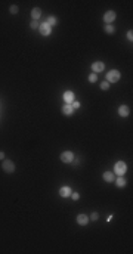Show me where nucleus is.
Returning a JSON list of instances; mask_svg holds the SVG:
<instances>
[{"instance_id":"obj_26","label":"nucleus","mask_w":133,"mask_h":254,"mask_svg":"<svg viewBox=\"0 0 133 254\" xmlns=\"http://www.w3.org/2000/svg\"><path fill=\"white\" fill-rule=\"evenodd\" d=\"M5 158V152H0V160H3Z\"/></svg>"},{"instance_id":"obj_7","label":"nucleus","mask_w":133,"mask_h":254,"mask_svg":"<svg viewBox=\"0 0 133 254\" xmlns=\"http://www.w3.org/2000/svg\"><path fill=\"white\" fill-rule=\"evenodd\" d=\"M62 98H64L65 104H73V102L76 101V95H74V92H71V90H66Z\"/></svg>"},{"instance_id":"obj_15","label":"nucleus","mask_w":133,"mask_h":254,"mask_svg":"<svg viewBox=\"0 0 133 254\" xmlns=\"http://www.w3.org/2000/svg\"><path fill=\"white\" fill-rule=\"evenodd\" d=\"M126 183H127V180H126L123 176H118V177L116 179V185L118 186V188H124V186H126Z\"/></svg>"},{"instance_id":"obj_21","label":"nucleus","mask_w":133,"mask_h":254,"mask_svg":"<svg viewBox=\"0 0 133 254\" xmlns=\"http://www.w3.org/2000/svg\"><path fill=\"white\" fill-rule=\"evenodd\" d=\"M39 21H31V24H30V28H33V30H36V28H39Z\"/></svg>"},{"instance_id":"obj_22","label":"nucleus","mask_w":133,"mask_h":254,"mask_svg":"<svg viewBox=\"0 0 133 254\" xmlns=\"http://www.w3.org/2000/svg\"><path fill=\"white\" fill-rule=\"evenodd\" d=\"M79 198H80V194H79V192H73V194H71V200L73 201H77Z\"/></svg>"},{"instance_id":"obj_19","label":"nucleus","mask_w":133,"mask_h":254,"mask_svg":"<svg viewBox=\"0 0 133 254\" xmlns=\"http://www.w3.org/2000/svg\"><path fill=\"white\" fill-rule=\"evenodd\" d=\"M96 80H98V77H96V74L95 73L89 75V81H90V83H96Z\"/></svg>"},{"instance_id":"obj_13","label":"nucleus","mask_w":133,"mask_h":254,"mask_svg":"<svg viewBox=\"0 0 133 254\" xmlns=\"http://www.w3.org/2000/svg\"><path fill=\"white\" fill-rule=\"evenodd\" d=\"M40 17H42V9H40V8L31 9V18H33V21H39Z\"/></svg>"},{"instance_id":"obj_2","label":"nucleus","mask_w":133,"mask_h":254,"mask_svg":"<svg viewBox=\"0 0 133 254\" xmlns=\"http://www.w3.org/2000/svg\"><path fill=\"white\" fill-rule=\"evenodd\" d=\"M121 78V74H120V71H117V70H111V71H108L107 73V81L108 83H117L118 80Z\"/></svg>"},{"instance_id":"obj_10","label":"nucleus","mask_w":133,"mask_h":254,"mask_svg":"<svg viewBox=\"0 0 133 254\" xmlns=\"http://www.w3.org/2000/svg\"><path fill=\"white\" fill-rule=\"evenodd\" d=\"M129 114H130V109H129L127 105L118 107V115H120V117H129Z\"/></svg>"},{"instance_id":"obj_12","label":"nucleus","mask_w":133,"mask_h":254,"mask_svg":"<svg viewBox=\"0 0 133 254\" xmlns=\"http://www.w3.org/2000/svg\"><path fill=\"white\" fill-rule=\"evenodd\" d=\"M102 177H104V180L108 182V183H111V182L116 180V174L111 173V171H105V173L102 174Z\"/></svg>"},{"instance_id":"obj_25","label":"nucleus","mask_w":133,"mask_h":254,"mask_svg":"<svg viewBox=\"0 0 133 254\" xmlns=\"http://www.w3.org/2000/svg\"><path fill=\"white\" fill-rule=\"evenodd\" d=\"M127 38H129L130 41L133 40V34H132V31H127Z\"/></svg>"},{"instance_id":"obj_4","label":"nucleus","mask_w":133,"mask_h":254,"mask_svg":"<svg viewBox=\"0 0 133 254\" xmlns=\"http://www.w3.org/2000/svg\"><path fill=\"white\" fill-rule=\"evenodd\" d=\"M61 161L65 164H71L74 161V154H73L71 151H64V152L61 154Z\"/></svg>"},{"instance_id":"obj_6","label":"nucleus","mask_w":133,"mask_h":254,"mask_svg":"<svg viewBox=\"0 0 133 254\" xmlns=\"http://www.w3.org/2000/svg\"><path fill=\"white\" fill-rule=\"evenodd\" d=\"M116 12L114 11H107L105 12V15H104V21L107 22V24H113L114 21H116Z\"/></svg>"},{"instance_id":"obj_17","label":"nucleus","mask_w":133,"mask_h":254,"mask_svg":"<svg viewBox=\"0 0 133 254\" xmlns=\"http://www.w3.org/2000/svg\"><path fill=\"white\" fill-rule=\"evenodd\" d=\"M46 22L49 24L50 27H53V25H56V24H58V19L55 18V17H49V18H48V21H46Z\"/></svg>"},{"instance_id":"obj_20","label":"nucleus","mask_w":133,"mask_h":254,"mask_svg":"<svg viewBox=\"0 0 133 254\" xmlns=\"http://www.w3.org/2000/svg\"><path fill=\"white\" fill-rule=\"evenodd\" d=\"M9 11H11V14H14V15H15V14H18V6H17V5H12V6L9 8Z\"/></svg>"},{"instance_id":"obj_24","label":"nucleus","mask_w":133,"mask_h":254,"mask_svg":"<svg viewBox=\"0 0 133 254\" xmlns=\"http://www.w3.org/2000/svg\"><path fill=\"white\" fill-rule=\"evenodd\" d=\"M90 219H92L93 222H96V220L99 219V214H98V213H92V216H90Z\"/></svg>"},{"instance_id":"obj_3","label":"nucleus","mask_w":133,"mask_h":254,"mask_svg":"<svg viewBox=\"0 0 133 254\" xmlns=\"http://www.w3.org/2000/svg\"><path fill=\"white\" fill-rule=\"evenodd\" d=\"M39 31H40V34L45 37L50 36V33H52V27H50L48 22H42L40 25H39Z\"/></svg>"},{"instance_id":"obj_16","label":"nucleus","mask_w":133,"mask_h":254,"mask_svg":"<svg viewBox=\"0 0 133 254\" xmlns=\"http://www.w3.org/2000/svg\"><path fill=\"white\" fill-rule=\"evenodd\" d=\"M114 31H116V28H114L113 24H107L105 25V33L107 34H114Z\"/></svg>"},{"instance_id":"obj_9","label":"nucleus","mask_w":133,"mask_h":254,"mask_svg":"<svg viewBox=\"0 0 133 254\" xmlns=\"http://www.w3.org/2000/svg\"><path fill=\"white\" fill-rule=\"evenodd\" d=\"M71 188L70 186H62L61 189H59V195L62 197V198H68V197H71Z\"/></svg>"},{"instance_id":"obj_11","label":"nucleus","mask_w":133,"mask_h":254,"mask_svg":"<svg viewBox=\"0 0 133 254\" xmlns=\"http://www.w3.org/2000/svg\"><path fill=\"white\" fill-rule=\"evenodd\" d=\"M76 220H77V223H79L80 226H86V225L89 223V217H87L86 214H79Z\"/></svg>"},{"instance_id":"obj_18","label":"nucleus","mask_w":133,"mask_h":254,"mask_svg":"<svg viewBox=\"0 0 133 254\" xmlns=\"http://www.w3.org/2000/svg\"><path fill=\"white\" fill-rule=\"evenodd\" d=\"M101 89H102V90H108V89H110V83H108V81H102V83H101Z\"/></svg>"},{"instance_id":"obj_14","label":"nucleus","mask_w":133,"mask_h":254,"mask_svg":"<svg viewBox=\"0 0 133 254\" xmlns=\"http://www.w3.org/2000/svg\"><path fill=\"white\" fill-rule=\"evenodd\" d=\"M62 112H64V115H73L74 108L71 107V104H64L62 105Z\"/></svg>"},{"instance_id":"obj_5","label":"nucleus","mask_w":133,"mask_h":254,"mask_svg":"<svg viewBox=\"0 0 133 254\" xmlns=\"http://www.w3.org/2000/svg\"><path fill=\"white\" fill-rule=\"evenodd\" d=\"M2 168H3V171H6V173H14V171H15V164L12 163L11 160H5V161L2 163Z\"/></svg>"},{"instance_id":"obj_1","label":"nucleus","mask_w":133,"mask_h":254,"mask_svg":"<svg viewBox=\"0 0 133 254\" xmlns=\"http://www.w3.org/2000/svg\"><path fill=\"white\" fill-rule=\"evenodd\" d=\"M126 171H127V165H126V163L117 161V163L114 164V174H117V176H123V174H126Z\"/></svg>"},{"instance_id":"obj_8","label":"nucleus","mask_w":133,"mask_h":254,"mask_svg":"<svg viewBox=\"0 0 133 254\" xmlns=\"http://www.w3.org/2000/svg\"><path fill=\"white\" fill-rule=\"evenodd\" d=\"M92 70H93V73H102L104 70H105V64L104 62H101V61H98V62H93L92 64Z\"/></svg>"},{"instance_id":"obj_23","label":"nucleus","mask_w":133,"mask_h":254,"mask_svg":"<svg viewBox=\"0 0 133 254\" xmlns=\"http://www.w3.org/2000/svg\"><path fill=\"white\" fill-rule=\"evenodd\" d=\"M71 107H73V108H74V109H79V108H80V102H77V101H74V102L71 104Z\"/></svg>"}]
</instances>
